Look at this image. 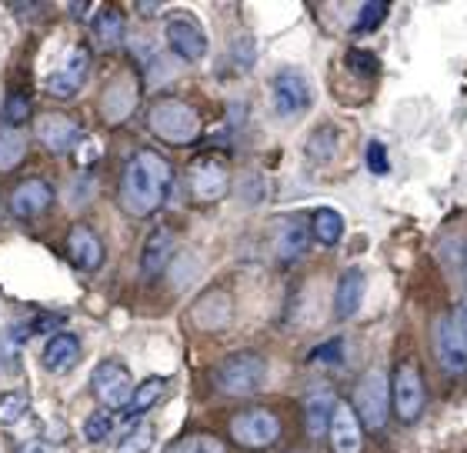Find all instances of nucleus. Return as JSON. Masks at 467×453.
Masks as SVG:
<instances>
[{
  "instance_id": "obj_1",
  "label": "nucleus",
  "mask_w": 467,
  "mask_h": 453,
  "mask_svg": "<svg viewBox=\"0 0 467 453\" xmlns=\"http://www.w3.org/2000/svg\"><path fill=\"white\" fill-rule=\"evenodd\" d=\"M171 187H174V164L164 154L144 147L124 164L117 201L130 217H150L164 207V201L171 197Z\"/></svg>"
},
{
  "instance_id": "obj_2",
  "label": "nucleus",
  "mask_w": 467,
  "mask_h": 453,
  "mask_svg": "<svg viewBox=\"0 0 467 453\" xmlns=\"http://www.w3.org/2000/svg\"><path fill=\"white\" fill-rule=\"evenodd\" d=\"M211 380L224 396H254L267 384V360L261 354L241 350V354H231V357L221 360Z\"/></svg>"
},
{
  "instance_id": "obj_3",
  "label": "nucleus",
  "mask_w": 467,
  "mask_h": 453,
  "mask_svg": "<svg viewBox=\"0 0 467 453\" xmlns=\"http://www.w3.org/2000/svg\"><path fill=\"white\" fill-rule=\"evenodd\" d=\"M147 127L167 144H191L201 134V114L187 100L161 97L147 110Z\"/></svg>"
},
{
  "instance_id": "obj_4",
  "label": "nucleus",
  "mask_w": 467,
  "mask_h": 453,
  "mask_svg": "<svg viewBox=\"0 0 467 453\" xmlns=\"http://www.w3.org/2000/svg\"><path fill=\"white\" fill-rule=\"evenodd\" d=\"M354 414H358L360 427L368 430H380L388 424L390 414V380L384 370H368L354 386Z\"/></svg>"
},
{
  "instance_id": "obj_5",
  "label": "nucleus",
  "mask_w": 467,
  "mask_h": 453,
  "mask_svg": "<svg viewBox=\"0 0 467 453\" xmlns=\"http://www.w3.org/2000/svg\"><path fill=\"white\" fill-rule=\"evenodd\" d=\"M314 90L297 67H284L271 80V107L281 120H297L311 110Z\"/></svg>"
},
{
  "instance_id": "obj_6",
  "label": "nucleus",
  "mask_w": 467,
  "mask_h": 453,
  "mask_svg": "<svg viewBox=\"0 0 467 453\" xmlns=\"http://www.w3.org/2000/svg\"><path fill=\"white\" fill-rule=\"evenodd\" d=\"M231 437L247 450H267V447L277 444L281 437V420L264 410V407H254V410H244L231 420Z\"/></svg>"
},
{
  "instance_id": "obj_7",
  "label": "nucleus",
  "mask_w": 467,
  "mask_h": 453,
  "mask_svg": "<svg viewBox=\"0 0 467 453\" xmlns=\"http://www.w3.org/2000/svg\"><path fill=\"white\" fill-rule=\"evenodd\" d=\"M90 386H94V396L108 410H120L134 396V376L120 360H100L94 366V374H90Z\"/></svg>"
},
{
  "instance_id": "obj_8",
  "label": "nucleus",
  "mask_w": 467,
  "mask_h": 453,
  "mask_svg": "<svg viewBox=\"0 0 467 453\" xmlns=\"http://www.w3.org/2000/svg\"><path fill=\"white\" fill-rule=\"evenodd\" d=\"M164 34H167L171 50H174L181 60L197 64V60L207 57V34L201 30V24H197L187 10H177V14H171V17L164 20Z\"/></svg>"
},
{
  "instance_id": "obj_9",
  "label": "nucleus",
  "mask_w": 467,
  "mask_h": 453,
  "mask_svg": "<svg viewBox=\"0 0 467 453\" xmlns=\"http://www.w3.org/2000/svg\"><path fill=\"white\" fill-rule=\"evenodd\" d=\"M420 410H424V376L414 360H404L394 370V414L400 424H414Z\"/></svg>"
},
{
  "instance_id": "obj_10",
  "label": "nucleus",
  "mask_w": 467,
  "mask_h": 453,
  "mask_svg": "<svg viewBox=\"0 0 467 453\" xmlns=\"http://www.w3.org/2000/svg\"><path fill=\"white\" fill-rule=\"evenodd\" d=\"M137 97H140V84L130 70H120L117 77L108 80V88L100 94V117L108 124H124L127 117L134 114Z\"/></svg>"
},
{
  "instance_id": "obj_11",
  "label": "nucleus",
  "mask_w": 467,
  "mask_h": 453,
  "mask_svg": "<svg viewBox=\"0 0 467 453\" xmlns=\"http://www.w3.org/2000/svg\"><path fill=\"white\" fill-rule=\"evenodd\" d=\"M231 190V170L221 157H201L191 167V193L201 203H214Z\"/></svg>"
},
{
  "instance_id": "obj_12",
  "label": "nucleus",
  "mask_w": 467,
  "mask_h": 453,
  "mask_svg": "<svg viewBox=\"0 0 467 453\" xmlns=\"http://www.w3.org/2000/svg\"><path fill=\"white\" fill-rule=\"evenodd\" d=\"M88 74H90L88 47H74L67 54V60L47 77V94L57 97V100H70V97H78V90L84 88Z\"/></svg>"
},
{
  "instance_id": "obj_13",
  "label": "nucleus",
  "mask_w": 467,
  "mask_h": 453,
  "mask_svg": "<svg viewBox=\"0 0 467 453\" xmlns=\"http://www.w3.org/2000/svg\"><path fill=\"white\" fill-rule=\"evenodd\" d=\"M311 221H304V217H287V221L277 223V231H274V257L281 263H297L307 253V247H311Z\"/></svg>"
},
{
  "instance_id": "obj_14",
  "label": "nucleus",
  "mask_w": 467,
  "mask_h": 453,
  "mask_svg": "<svg viewBox=\"0 0 467 453\" xmlns=\"http://www.w3.org/2000/svg\"><path fill=\"white\" fill-rule=\"evenodd\" d=\"M434 354H438V364L444 374H464L467 370V344L461 337L454 317H448V314L434 327Z\"/></svg>"
},
{
  "instance_id": "obj_15",
  "label": "nucleus",
  "mask_w": 467,
  "mask_h": 453,
  "mask_svg": "<svg viewBox=\"0 0 467 453\" xmlns=\"http://www.w3.org/2000/svg\"><path fill=\"white\" fill-rule=\"evenodd\" d=\"M50 203H54V187H50L47 180H40V177H30V180L17 183V187L10 190V213L20 217V221L40 217Z\"/></svg>"
},
{
  "instance_id": "obj_16",
  "label": "nucleus",
  "mask_w": 467,
  "mask_h": 453,
  "mask_svg": "<svg viewBox=\"0 0 467 453\" xmlns=\"http://www.w3.org/2000/svg\"><path fill=\"white\" fill-rule=\"evenodd\" d=\"M37 137L50 154H67V150L78 147V140L84 137V130H80L78 120L67 117V114H44L37 120Z\"/></svg>"
},
{
  "instance_id": "obj_17",
  "label": "nucleus",
  "mask_w": 467,
  "mask_h": 453,
  "mask_svg": "<svg viewBox=\"0 0 467 453\" xmlns=\"http://www.w3.org/2000/svg\"><path fill=\"white\" fill-rule=\"evenodd\" d=\"M327 437H331L334 453H360V447H364V427H360L354 407L337 400L331 427H327Z\"/></svg>"
},
{
  "instance_id": "obj_18",
  "label": "nucleus",
  "mask_w": 467,
  "mask_h": 453,
  "mask_svg": "<svg viewBox=\"0 0 467 453\" xmlns=\"http://www.w3.org/2000/svg\"><path fill=\"white\" fill-rule=\"evenodd\" d=\"M174 251H177L174 231L171 227H154V231L147 233L144 247H140V277L154 280L167 267V261L174 257Z\"/></svg>"
},
{
  "instance_id": "obj_19",
  "label": "nucleus",
  "mask_w": 467,
  "mask_h": 453,
  "mask_svg": "<svg viewBox=\"0 0 467 453\" xmlns=\"http://www.w3.org/2000/svg\"><path fill=\"white\" fill-rule=\"evenodd\" d=\"M67 257L78 271H98L100 263H104V243H100V237L90 231L88 223H78V227L70 231Z\"/></svg>"
},
{
  "instance_id": "obj_20",
  "label": "nucleus",
  "mask_w": 467,
  "mask_h": 453,
  "mask_svg": "<svg viewBox=\"0 0 467 453\" xmlns=\"http://www.w3.org/2000/svg\"><path fill=\"white\" fill-rule=\"evenodd\" d=\"M364 290H368V277L360 267H348V271L337 277V287H334V317L350 320L364 304Z\"/></svg>"
},
{
  "instance_id": "obj_21",
  "label": "nucleus",
  "mask_w": 467,
  "mask_h": 453,
  "mask_svg": "<svg viewBox=\"0 0 467 453\" xmlns=\"http://www.w3.org/2000/svg\"><path fill=\"white\" fill-rule=\"evenodd\" d=\"M334 407H337V396H334L327 386H317L314 394H307V400H304V427H307V434H311L314 440L327 437Z\"/></svg>"
},
{
  "instance_id": "obj_22",
  "label": "nucleus",
  "mask_w": 467,
  "mask_h": 453,
  "mask_svg": "<svg viewBox=\"0 0 467 453\" xmlns=\"http://www.w3.org/2000/svg\"><path fill=\"white\" fill-rule=\"evenodd\" d=\"M234 300L227 290H207L204 297L194 304V324L201 330H221L227 327V320L234 314Z\"/></svg>"
},
{
  "instance_id": "obj_23",
  "label": "nucleus",
  "mask_w": 467,
  "mask_h": 453,
  "mask_svg": "<svg viewBox=\"0 0 467 453\" xmlns=\"http://www.w3.org/2000/svg\"><path fill=\"white\" fill-rule=\"evenodd\" d=\"M80 357V340L78 334H67V330H60V334H54V337L47 340V347H44V370H50V374H64V370H70V366L78 364Z\"/></svg>"
},
{
  "instance_id": "obj_24",
  "label": "nucleus",
  "mask_w": 467,
  "mask_h": 453,
  "mask_svg": "<svg viewBox=\"0 0 467 453\" xmlns=\"http://www.w3.org/2000/svg\"><path fill=\"white\" fill-rule=\"evenodd\" d=\"M27 154V137L14 124H0V170H14Z\"/></svg>"
},
{
  "instance_id": "obj_25",
  "label": "nucleus",
  "mask_w": 467,
  "mask_h": 453,
  "mask_svg": "<svg viewBox=\"0 0 467 453\" xmlns=\"http://www.w3.org/2000/svg\"><path fill=\"white\" fill-rule=\"evenodd\" d=\"M164 390H167V376H147L144 384L134 386V396H130V404L124 407L127 417H144L147 410L164 396Z\"/></svg>"
},
{
  "instance_id": "obj_26",
  "label": "nucleus",
  "mask_w": 467,
  "mask_h": 453,
  "mask_svg": "<svg viewBox=\"0 0 467 453\" xmlns=\"http://www.w3.org/2000/svg\"><path fill=\"white\" fill-rule=\"evenodd\" d=\"M94 37H98V44L104 50L117 47L124 40V14L114 7L98 10V17H94Z\"/></svg>"
},
{
  "instance_id": "obj_27",
  "label": "nucleus",
  "mask_w": 467,
  "mask_h": 453,
  "mask_svg": "<svg viewBox=\"0 0 467 453\" xmlns=\"http://www.w3.org/2000/svg\"><path fill=\"white\" fill-rule=\"evenodd\" d=\"M337 147H341V134H337V127H317L311 137H307V157H311L314 164H327L337 157Z\"/></svg>"
},
{
  "instance_id": "obj_28",
  "label": "nucleus",
  "mask_w": 467,
  "mask_h": 453,
  "mask_svg": "<svg viewBox=\"0 0 467 453\" xmlns=\"http://www.w3.org/2000/svg\"><path fill=\"white\" fill-rule=\"evenodd\" d=\"M311 233L324 247H334V243L344 237V217L331 207H321V211H314L311 217Z\"/></svg>"
},
{
  "instance_id": "obj_29",
  "label": "nucleus",
  "mask_w": 467,
  "mask_h": 453,
  "mask_svg": "<svg viewBox=\"0 0 467 453\" xmlns=\"http://www.w3.org/2000/svg\"><path fill=\"white\" fill-rule=\"evenodd\" d=\"M164 453H227V447L214 434H191V437H181Z\"/></svg>"
},
{
  "instance_id": "obj_30",
  "label": "nucleus",
  "mask_w": 467,
  "mask_h": 453,
  "mask_svg": "<svg viewBox=\"0 0 467 453\" xmlns=\"http://www.w3.org/2000/svg\"><path fill=\"white\" fill-rule=\"evenodd\" d=\"M30 410V400L27 394H20V390H7V394H0V427H14L20 424Z\"/></svg>"
},
{
  "instance_id": "obj_31",
  "label": "nucleus",
  "mask_w": 467,
  "mask_h": 453,
  "mask_svg": "<svg viewBox=\"0 0 467 453\" xmlns=\"http://www.w3.org/2000/svg\"><path fill=\"white\" fill-rule=\"evenodd\" d=\"M154 424H137L130 427L124 434V440L117 444V453H150V447H154Z\"/></svg>"
},
{
  "instance_id": "obj_32",
  "label": "nucleus",
  "mask_w": 467,
  "mask_h": 453,
  "mask_svg": "<svg viewBox=\"0 0 467 453\" xmlns=\"http://www.w3.org/2000/svg\"><path fill=\"white\" fill-rule=\"evenodd\" d=\"M388 4L384 0H368V4H360L358 7V17H354V34H364V30H374L384 24L388 17Z\"/></svg>"
},
{
  "instance_id": "obj_33",
  "label": "nucleus",
  "mask_w": 467,
  "mask_h": 453,
  "mask_svg": "<svg viewBox=\"0 0 467 453\" xmlns=\"http://www.w3.org/2000/svg\"><path fill=\"white\" fill-rule=\"evenodd\" d=\"M344 337H331V340H324V344H317V347L307 354V364L314 366H337L344 364Z\"/></svg>"
},
{
  "instance_id": "obj_34",
  "label": "nucleus",
  "mask_w": 467,
  "mask_h": 453,
  "mask_svg": "<svg viewBox=\"0 0 467 453\" xmlns=\"http://www.w3.org/2000/svg\"><path fill=\"white\" fill-rule=\"evenodd\" d=\"M344 67H348L350 74H358V77H374L380 70V60L364 47H350L348 57H344Z\"/></svg>"
},
{
  "instance_id": "obj_35",
  "label": "nucleus",
  "mask_w": 467,
  "mask_h": 453,
  "mask_svg": "<svg viewBox=\"0 0 467 453\" xmlns=\"http://www.w3.org/2000/svg\"><path fill=\"white\" fill-rule=\"evenodd\" d=\"M110 434H114V410H98V414H90L84 420V437H88L90 444H100Z\"/></svg>"
},
{
  "instance_id": "obj_36",
  "label": "nucleus",
  "mask_w": 467,
  "mask_h": 453,
  "mask_svg": "<svg viewBox=\"0 0 467 453\" xmlns=\"http://www.w3.org/2000/svg\"><path fill=\"white\" fill-rule=\"evenodd\" d=\"M20 364H24V354H20V344L10 337L7 330L0 334V370L4 374H17Z\"/></svg>"
},
{
  "instance_id": "obj_37",
  "label": "nucleus",
  "mask_w": 467,
  "mask_h": 453,
  "mask_svg": "<svg viewBox=\"0 0 467 453\" xmlns=\"http://www.w3.org/2000/svg\"><path fill=\"white\" fill-rule=\"evenodd\" d=\"M364 164L374 177H388L390 170V160H388V147L380 144V140H368L364 147Z\"/></svg>"
},
{
  "instance_id": "obj_38",
  "label": "nucleus",
  "mask_w": 467,
  "mask_h": 453,
  "mask_svg": "<svg viewBox=\"0 0 467 453\" xmlns=\"http://www.w3.org/2000/svg\"><path fill=\"white\" fill-rule=\"evenodd\" d=\"M27 114H30V104H27V97H20V94H14L7 100V107H4V120H7V124H24V120H27Z\"/></svg>"
},
{
  "instance_id": "obj_39",
  "label": "nucleus",
  "mask_w": 467,
  "mask_h": 453,
  "mask_svg": "<svg viewBox=\"0 0 467 453\" xmlns=\"http://www.w3.org/2000/svg\"><path fill=\"white\" fill-rule=\"evenodd\" d=\"M60 324H64V314H40V317L30 320V334H44V330H57ZM60 334V330H57Z\"/></svg>"
},
{
  "instance_id": "obj_40",
  "label": "nucleus",
  "mask_w": 467,
  "mask_h": 453,
  "mask_svg": "<svg viewBox=\"0 0 467 453\" xmlns=\"http://www.w3.org/2000/svg\"><path fill=\"white\" fill-rule=\"evenodd\" d=\"M454 324H458L461 337H464V344H467V297L461 300V307L454 310Z\"/></svg>"
},
{
  "instance_id": "obj_41",
  "label": "nucleus",
  "mask_w": 467,
  "mask_h": 453,
  "mask_svg": "<svg viewBox=\"0 0 467 453\" xmlns=\"http://www.w3.org/2000/svg\"><path fill=\"white\" fill-rule=\"evenodd\" d=\"M17 453H57L50 444H44V440H30V444H24Z\"/></svg>"
},
{
  "instance_id": "obj_42",
  "label": "nucleus",
  "mask_w": 467,
  "mask_h": 453,
  "mask_svg": "<svg viewBox=\"0 0 467 453\" xmlns=\"http://www.w3.org/2000/svg\"><path fill=\"white\" fill-rule=\"evenodd\" d=\"M464 277H467V251H464Z\"/></svg>"
}]
</instances>
